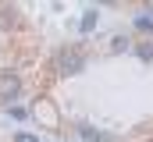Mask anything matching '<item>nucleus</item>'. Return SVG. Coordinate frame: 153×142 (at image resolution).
<instances>
[{
	"label": "nucleus",
	"mask_w": 153,
	"mask_h": 142,
	"mask_svg": "<svg viewBox=\"0 0 153 142\" xmlns=\"http://www.w3.org/2000/svg\"><path fill=\"white\" fill-rule=\"evenodd\" d=\"M18 25V7H0V29Z\"/></svg>",
	"instance_id": "nucleus-3"
},
{
	"label": "nucleus",
	"mask_w": 153,
	"mask_h": 142,
	"mask_svg": "<svg viewBox=\"0 0 153 142\" xmlns=\"http://www.w3.org/2000/svg\"><path fill=\"white\" fill-rule=\"evenodd\" d=\"M18 96H22V78H18L14 71H0V100L11 103V100H18Z\"/></svg>",
	"instance_id": "nucleus-2"
},
{
	"label": "nucleus",
	"mask_w": 153,
	"mask_h": 142,
	"mask_svg": "<svg viewBox=\"0 0 153 142\" xmlns=\"http://www.w3.org/2000/svg\"><path fill=\"white\" fill-rule=\"evenodd\" d=\"M82 68H85V53L82 50H61L53 57V71L57 75H78Z\"/></svg>",
	"instance_id": "nucleus-1"
},
{
	"label": "nucleus",
	"mask_w": 153,
	"mask_h": 142,
	"mask_svg": "<svg viewBox=\"0 0 153 142\" xmlns=\"http://www.w3.org/2000/svg\"><path fill=\"white\" fill-rule=\"evenodd\" d=\"M78 132H82V139H85V142H111V135H100V132H93L89 124H78Z\"/></svg>",
	"instance_id": "nucleus-4"
},
{
	"label": "nucleus",
	"mask_w": 153,
	"mask_h": 142,
	"mask_svg": "<svg viewBox=\"0 0 153 142\" xmlns=\"http://www.w3.org/2000/svg\"><path fill=\"white\" fill-rule=\"evenodd\" d=\"M96 25V11H85V18H82V32H89Z\"/></svg>",
	"instance_id": "nucleus-5"
},
{
	"label": "nucleus",
	"mask_w": 153,
	"mask_h": 142,
	"mask_svg": "<svg viewBox=\"0 0 153 142\" xmlns=\"http://www.w3.org/2000/svg\"><path fill=\"white\" fill-rule=\"evenodd\" d=\"M111 50H128V39H121V36H117L114 43H111Z\"/></svg>",
	"instance_id": "nucleus-8"
},
{
	"label": "nucleus",
	"mask_w": 153,
	"mask_h": 142,
	"mask_svg": "<svg viewBox=\"0 0 153 142\" xmlns=\"http://www.w3.org/2000/svg\"><path fill=\"white\" fill-rule=\"evenodd\" d=\"M135 29H143V32H150V29H153V21L146 18V14H139V18H135Z\"/></svg>",
	"instance_id": "nucleus-6"
},
{
	"label": "nucleus",
	"mask_w": 153,
	"mask_h": 142,
	"mask_svg": "<svg viewBox=\"0 0 153 142\" xmlns=\"http://www.w3.org/2000/svg\"><path fill=\"white\" fill-rule=\"evenodd\" d=\"M18 142H39V139H32V135H18Z\"/></svg>",
	"instance_id": "nucleus-9"
},
{
	"label": "nucleus",
	"mask_w": 153,
	"mask_h": 142,
	"mask_svg": "<svg viewBox=\"0 0 153 142\" xmlns=\"http://www.w3.org/2000/svg\"><path fill=\"white\" fill-rule=\"evenodd\" d=\"M139 57L150 61V57H153V43H143V46H139Z\"/></svg>",
	"instance_id": "nucleus-7"
}]
</instances>
